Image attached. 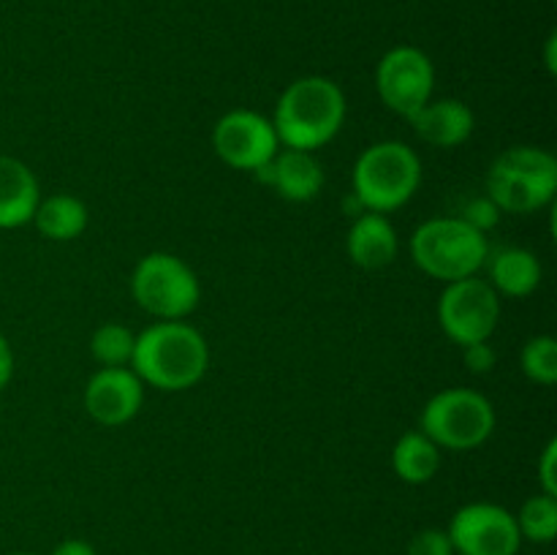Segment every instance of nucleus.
I'll list each match as a JSON object with an SVG mask.
<instances>
[{
    "mask_svg": "<svg viewBox=\"0 0 557 555\" xmlns=\"http://www.w3.org/2000/svg\"><path fill=\"white\" fill-rule=\"evenodd\" d=\"M134 373L141 384L163 392H183L199 384L210 368V346L185 321H156L136 335Z\"/></svg>",
    "mask_w": 557,
    "mask_h": 555,
    "instance_id": "nucleus-1",
    "label": "nucleus"
},
{
    "mask_svg": "<svg viewBox=\"0 0 557 555\" xmlns=\"http://www.w3.org/2000/svg\"><path fill=\"white\" fill-rule=\"evenodd\" d=\"M346 96L330 76H302L281 92L275 103V134L281 147L319 150L346 123Z\"/></svg>",
    "mask_w": 557,
    "mask_h": 555,
    "instance_id": "nucleus-2",
    "label": "nucleus"
},
{
    "mask_svg": "<svg viewBox=\"0 0 557 555\" xmlns=\"http://www.w3.org/2000/svg\"><path fill=\"white\" fill-rule=\"evenodd\" d=\"M557 158L544 147L517 145L500 152L487 172V196L500 212L531 215L553 205Z\"/></svg>",
    "mask_w": 557,
    "mask_h": 555,
    "instance_id": "nucleus-3",
    "label": "nucleus"
},
{
    "mask_svg": "<svg viewBox=\"0 0 557 555\" xmlns=\"http://www.w3.org/2000/svg\"><path fill=\"white\" fill-rule=\"evenodd\" d=\"M422 183V161L406 141H375L357 158L351 172V194L362 210H397L413 199Z\"/></svg>",
    "mask_w": 557,
    "mask_h": 555,
    "instance_id": "nucleus-4",
    "label": "nucleus"
},
{
    "mask_svg": "<svg viewBox=\"0 0 557 555\" xmlns=\"http://www.w3.org/2000/svg\"><path fill=\"white\" fill-rule=\"evenodd\" d=\"M411 256L435 281H462L476 275L490 256L487 234L476 232L457 215L430 218L413 232Z\"/></svg>",
    "mask_w": 557,
    "mask_h": 555,
    "instance_id": "nucleus-5",
    "label": "nucleus"
},
{
    "mask_svg": "<svg viewBox=\"0 0 557 555\" xmlns=\"http://www.w3.org/2000/svg\"><path fill=\"white\" fill-rule=\"evenodd\" d=\"M419 430L444 449H476L493 435L495 408L471 386H449L424 403Z\"/></svg>",
    "mask_w": 557,
    "mask_h": 555,
    "instance_id": "nucleus-6",
    "label": "nucleus"
},
{
    "mask_svg": "<svg viewBox=\"0 0 557 555\" xmlns=\"http://www.w3.org/2000/svg\"><path fill=\"white\" fill-rule=\"evenodd\" d=\"M131 294L136 305L158 321H183L199 305L201 286L196 272L180 256L156 250L136 264Z\"/></svg>",
    "mask_w": 557,
    "mask_h": 555,
    "instance_id": "nucleus-7",
    "label": "nucleus"
},
{
    "mask_svg": "<svg viewBox=\"0 0 557 555\" xmlns=\"http://www.w3.org/2000/svg\"><path fill=\"white\" fill-rule=\"evenodd\" d=\"M500 319V294L487 278H462L446 283L438 299V324L457 346L490 341Z\"/></svg>",
    "mask_w": 557,
    "mask_h": 555,
    "instance_id": "nucleus-8",
    "label": "nucleus"
},
{
    "mask_svg": "<svg viewBox=\"0 0 557 555\" xmlns=\"http://www.w3.org/2000/svg\"><path fill=\"white\" fill-rule=\"evenodd\" d=\"M375 90L392 112L411 120L424 103L433 101V60L428 52H422L419 47H408V44L389 49L375 65Z\"/></svg>",
    "mask_w": 557,
    "mask_h": 555,
    "instance_id": "nucleus-9",
    "label": "nucleus"
},
{
    "mask_svg": "<svg viewBox=\"0 0 557 555\" xmlns=\"http://www.w3.org/2000/svg\"><path fill=\"white\" fill-rule=\"evenodd\" d=\"M212 147L226 166L259 172L281 150L275 125L253 109H232L212 128Z\"/></svg>",
    "mask_w": 557,
    "mask_h": 555,
    "instance_id": "nucleus-10",
    "label": "nucleus"
},
{
    "mask_svg": "<svg viewBox=\"0 0 557 555\" xmlns=\"http://www.w3.org/2000/svg\"><path fill=\"white\" fill-rule=\"evenodd\" d=\"M446 533L457 555H517L522 544L515 515L490 501L457 509Z\"/></svg>",
    "mask_w": 557,
    "mask_h": 555,
    "instance_id": "nucleus-11",
    "label": "nucleus"
},
{
    "mask_svg": "<svg viewBox=\"0 0 557 555\" xmlns=\"http://www.w3.org/2000/svg\"><path fill=\"white\" fill-rule=\"evenodd\" d=\"M145 384L131 368H98L85 386V408L98 424L117 428L139 414Z\"/></svg>",
    "mask_w": 557,
    "mask_h": 555,
    "instance_id": "nucleus-12",
    "label": "nucleus"
},
{
    "mask_svg": "<svg viewBox=\"0 0 557 555\" xmlns=\"http://www.w3.org/2000/svg\"><path fill=\"white\" fill-rule=\"evenodd\" d=\"M256 174L288 201H310L324 188V169L308 150L283 147Z\"/></svg>",
    "mask_w": 557,
    "mask_h": 555,
    "instance_id": "nucleus-13",
    "label": "nucleus"
},
{
    "mask_svg": "<svg viewBox=\"0 0 557 555\" xmlns=\"http://www.w3.org/2000/svg\"><path fill=\"white\" fill-rule=\"evenodd\" d=\"M408 123L413 125L417 136L433 147H460L476 128L471 107L460 98H441V101H428Z\"/></svg>",
    "mask_w": 557,
    "mask_h": 555,
    "instance_id": "nucleus-14",
    "label": "nucleus"
},
{
    "mask_svg": "<svg viewBox=\"0 0 557 555\" xmlns=\"http://www.w3.org/2000/svg\"><path fill=\"white\" fill-rule=\"evenodd\" d=\"M348 256L362 270H384L395 261L397 250H400V239H397L395 226L381 212H359L357 221L348 229L346 239Z\"/></svg>",
    "mask_w": 557,
    "mask_h": 555,
    "instance_id": "nucleus-15",
    "label": "nucleus"
},
{
    "mask_svg": "<svg viewBox=\"0 0 557 555\" xmlns=\"http://www.w3.org/2000/svg\"><path fill=\"white\" fill-rule=\"evenodd\" d=\"M41 201L38 180L27 163L0 156V229H20L33 221Z\"/></svg>",
    "mask_w": 557,
    "mask_h": 555,
    "instance_id": "nucleus-16",
    "label": "nucleus"
},
{
    "mask_svg": "<svg viewBox=\"0 0 557 555\" xmlns=\"http://www.w3.org/2000/svg\"><path fill=\"white\" fill-rule=\"evenodd\" d=\"M487 283L504 297L522 299L542 283V261L528 248H498L487 256Z\"/></svg>",
    "mask_w": 557,
    "mask_h": 555,
    "instance_id": "nucleus-17",
    "label": "nucleus"
},
{
    "mask_svg": "<svg viewBox=\"0 0 557 555\" xmlns=\"http://www.w3.org/2000/svg\"><path fill=\"white\" fill-rule=\"evenodd\" d=\"M392 468L408 484L430 482L441 468V446L422 430H408L392 449Z\"/></svg>",
    "mask_w": 557,
    "mask_h": 555,
    "instance_id": "nucleus-18",
    "label": "nucleus"
},
{
    "mask_svg": "<svg viewBox=\"0 0 557 555\" xmlns=\"http://www.w3.org/2000/svg\"><path fill=\"white\" fill-rule=\"evenodd\" d=\"M33 223H36L41 237L69 243L87 229V207L85 201L71 194L47 196V199L38 201Z\"/></svg>",
    "mask_w": 557,
    "mask_h": 555,
    "instance_id": "nucleus-19",
    "label": "nucleus"
},
{
    "mask_svg": "<svg viewBox=\"0 0 557 555\" xmlns=\"http://www.w3.org/2000/svg\"><path fill=\"white\" fill-rule=\"evenodd\" d=\"M515 520L522 539L536 544H549L557 536V498L547 493L531 495L515 515Z\"/></svg>",
    "mask_w": 557,
    "mask_h": 555,
    "instance_id": "nucleus-20",
    "label": "nucleus"
},
{
    "mask_svg": "<svg viewBox=\"0 0 557 555\" xmlns=\"http://www.w3.org/2000/svg\"><path fill=\"white\" fill-rule=\"evenodd\" d=\"M136 335L123 324H101L90 337V351L101 368H125L134 359Z\"/></svg>",
    "mask_w": 557,
    "mask_h": 555,
    "instance_id": "nucleus-21",
    "label": "nucleus"
},
{
    "mask_svg": "<svg viewBox=\"0 0 557 555\" xmlns=\"http://www.w3.org/2000/svg\"><path fill=\"white\" fill-rule=\"evenodd\" d=\"M522 370L531 381L553 386L557 381V341L553 335H536L522 346Z\"/></svg>",
    "mask_w": 557,
    "mask_h": 555,
    "instance_id": "nucleus-22",
    "label": "nucleus"
},
{
    "mask_svg": "<svg viewBox=\"0 0 557 555\" xmlns=\"http://www.w3.org/2000/svg\"><path fill=\"white\" fill-rule=\"evenodd\" d=\"M406 555H455V547L444 528H422L408 542Z\"/></svg>",
    "mask_w": 557,
    "mask_h": 555,
    "instance_id": "nucleus-23",
    "label": "nucleus"
},
{
    "mask_svg": "<svg viewBox=\"0 0 557 555\" xmlns=\"http://www.w3.org/2000/svg\"><path fill=\"white\" fill-rule=\"evenodd\" d=\"M457 218H462L466 223H471L476 232L487 234L490 229L498 226L500 221V210L495 207V201L490 199V196H479V199H471L466 207H462V212Z\"/></svg>",
    "mask_w": 557,
    "mask_h": 555,
    "instance_id": "nucleus-24",
    "label": "nucleus"
},
{
    "mask_svg": "<svg viewBox=\"0 0 557 555\" xmlns=\"http://www.w3.org/2000/svg\"><path fill=\"white\" fill-rule=\"evenodd\" d=\"M462 359H466V368L471 373H490L495 362H498V354H495V348L487 341H482L462 346Z\"/></svg>",
    "mask_w": 557,
    "mask_h": 555,
    "instance_id": "nucleus-25",
    "label": "nucleus"
},
{
    "mask_svg": "<svg viewBox=\"0 0 557 555\" xmlns=\"http://www.w3.org/2000/svg\"><path fill=\"white\" fill-rule=\"evenodd\" d=\"M539 482H542V493L555 495L557 498V441L555 439L544 446L542 457H539Z\"/></svg>",
    "mask_w": 557,
    "mask_h": 555,
    "instance_id": "nucleus-26",
    "label": "nucleus"
},
{
    "mask_svg": "<svg viewBox=\"0 0 557 555\" xmlns=\"http://www.w3.org/2000/svg\"><path fill=\"white\" fill-rule=\"evenodd\" d=\"M14 375V351H11V343L9 337L0 332V390H5Z\"/></svg>",
    "mask_w": 557,
    "mask_h": 555,
    "instance_id": "nucleus-27",
    "label": "nucleus"
},
{
    "mask_svg": "<svg viewBox=\"0 0 557 555\" xmlns=\"http://www.w3.org/2000/svg\"><path fill=\"white\" fill-rule=\"evenodd\" d=\"M52 555H98V553L90 542H85V539H65V542H60L58 547L52 550Z\"/></svg>",
    "mask_w": 557,
    "mask_h": 555,
    "instance_id": "nucleus-28",
    "label": "nucleus"
},
{
    "mask_svg": "<svg viewBox=\"0 0 557 555\" xmlns=\"http://www.w3.org/2000/svg\"><path fill=\"white\" fill-rule=\"evenodd\" d=\"M555 47H557V38H555V33H553V36L547 38V69H549V74H555V71H557V63H555Z\"/></svg>",
    "mask_w": 557,
    "mask_h": 555,
    "instance_id": "nucleus-29",
    "label": "nucleus"
},
{
    "mask_svg": "<svg viewBox=\"0 0 557 555\" xmlns=\"http://www.w3.org/2000/svg\"><path fill=\"white\" fill-rule=\"evenodd\" d=\"M11 555H36V553H11Z\"/></svg>",
    "mask_w": 557,
    "mask_h": 555,
    "instance_id": "nucleus-30",
    "label": "nucleus"
}]
</instances>
